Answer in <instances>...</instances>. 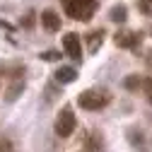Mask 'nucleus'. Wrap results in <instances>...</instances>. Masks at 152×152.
Segmentation results:
<instances>
[{
    "instance_id": "nucleus-1",
    "label": "nucleus",
    "mask_w": 152,
    "mask_h": 152,
    "mask_svg": "<svg viewBox=\"0 0 152 152\" xmlns=\"http://www.w3.org/2000/svg\"><path fill=\"white\" fill-rule=\"evenodd\" d=\"M77 104H80V109H87V111H99L111 104V94L104 87H92V89H85L77 94Z\"/></svg>"
},
{
    "instance_id": "nucleus-2",
    "label": "nucleus",
    "mask_w": 152,
    "mask_h": 152,
    "mask_svg": "<svg viewBox=\"0 0 152 152\" xmlns=\"http://www.w3.org/2000/svg\"><path fill=\"white\" fill-rule=\"evenodd\" d=\"M61 3H63L65 15L80 22H89L97 12V0H61Z\"/></svg>"
},
{
    "instance_id": "nucleus-3",
    "label": "nucleus",
    "mask_w": 152,
    "mask_h": 152,
    "mask_svg": "<svg viewBox=\"0 0 152 152\" xmlns=\"http://www.w3.org/2000/svg\"><path fill=\"white\" fill-rule=\"evenodd\" d=\"M75 126H77V118H75V113H72V106H63L58 118H56V126H53L56 135L58 138H70L75 133Z\"/></svg>"
},
{
    "instance_id": "nucleus-4",
    "label": "nucleus",
    "mask_w": 152,
    "mask_h": 152,
    "mask_svg": "<svg viewBox=\"0 0 152 152\" xmlns=\"http://www.w3.org/2000/svg\"><path fill=\"white\" fill-rule=\"evenodd\" d=\"M113 41H116L118 48H130V51H138L140 48V41H142V34L140 31H116V36H113Z\"/></svg>"
},
{
    "instance_id": "nucleus-5",
    "label": "nucleus",
    "mask_w": 152,
    "mask_h": 152,
    "mask_svg": "<svg viewBox=\"0 0 152 152\" xmlns=\"http://www.w3.org/2000/svg\"><path fill=\"white\" fill-rule=\"evenodd\" d=\"M63 51H65L68 58L82 61V44H80V36L72 34V31H68V34L63 36Z\"/></svg>"
},
{
    "instance_id": "nucleus-6",
    "label": "nucleus",
    "mask_w": 152,
    "mask_h": 152,
    "mask_svg": "<svg viewBox=\"0 0 152 152\" xmlns=\"http://www.w3.org/2000/svg\"><path fill=\"white\" fill-rule=\"evenodd\" d=\"M41 24H44L48 31H58V29H61V17L56 15L53 10H44V12H41Z\"/></svg>"
},
{
    "instance_id": "nucleus-7",
    "label": "nucleus",
    "mask_w": 152,
    "mask_h": 152,
    "mask_svg": "<svg viewBox=\"0 0 152 152\" xmlns=\"http://www.w3.org/2000/svg\"><path fill=\"white\" fill-rule=\"evenodd\" d=\"M75 80H77V70H75V68H58V70H56V82H58V85H70V82H75Z\"/></svg>"
},
{
    "instance_id": "nucleus-8",
    "label": "nucleus",
    "mask_w": 152,
    "mask_h": 152,
    "mask_svg": "<svg viewBox=\"0 0 152 152\" xmlns=\"http://www.w3.org/2000/svg\"><path fill=\"white\" fill-rule=\"evenodd\" d=\"M102 44H104V31H102V29L87 34V48H89L92 53H97V48H99Z\"/></svg>"
},
{
    "instance_id": "nucleus-9",
    "label": "nucleus",
    "mask_w": 152,
    "mask_h": 152,
    "mask_svg": "<svg viewBox=\"0 0 152 152\" xmlns=\"http://www.w3.org/2000/svg\"><path fill=\"white\" fill-rule=\"evenodd\" d=\"M109 20H111V22H126V20H128V10H126V5H116V7H111Z\"/></svg>"
},
{
    "instance_id": "nucleus-10",
    "label": "nucleus",
    "mask_w": 152,
    "mask_h": 152,
    "mask_svg": "<svg viewBox=\"0 0 152 152\" xmlns=\"http://www.w3.org/2000/svg\"><path fill=\"white\" fill-rule=\"evenodd\" d=\"M140 87H142V92H145V99H147V104H152V77L140 80Z\"/></svg>"
},
{
    "instance_id": "nucleus-11",
    "label": "nucleus",
    "mask_w": 152,
    "mask_h": 152,
    "mask_svg": "<svg viewBox=\"0 0 152 152\" xmlns=\"http://www.w3.org/2000/svg\"><path fill=\"white\" fill-rule=\"evenodd\" d=\"M138 10L145 17H152V0H138Z\"/></svg>"
},
{
    "instance_id": "nucleus-12",
    "label": "nucleus",
    "mask_w": 152,
    "mask_h": 152,
    "mask_svg": "<svg viewBox=\"0 0 152 152\" xmlns=\"http://www.w3.org/2000/svg\"><path fill=\"white\" fill-rule=\"evenodd\" d=\"M126 87L128 89H138L140 87V77H138V75H130V77L126 80Z\"/></svg>"
},
{
    "instance_id": "nucleus-13",
    "label": "nucleus",
    "mask_w": 152,
    "mask_h": 152,
    "mask_svg": "<svg viewBox=\"0 0 152 152\" xmlns=\"http://www.w3.org/2000/svg\"><path fill=\"white\" fill-rule=\"evenodd\" d=\"M39 58H44V61H58L61 58V53L58 51H46V53H41Z\"/></svg>"
},
{
    "instance_id": "nucleus-14",
    "label": "nucleus",
    "mask_w": 152,
    "mask_h": 152,
    "mask_svg": "<svg viewBox=\"0 0 152 152\" xmlns=\"http://www.w3.org/2000/svg\"><path fill=\"white\" fill-rule=\"evenodd\" d=\"M0 152H3V147H0Z\"/></svg>"
},
{
    "instance_id": "nucleus-15",
    "label": "nucleus",
    "mask_w": 152,
    "mask_h": 152,
    "mask_svg": "<svg viewBox=\"0 0 152 152\" xmlns=\"http://www.w3.org/2000/svg\"><path fill=\"white\" fill-rule=\"evenodd\" d=\"M87 152H89V150H87Z\"/></svg>"
}]
</instances>
